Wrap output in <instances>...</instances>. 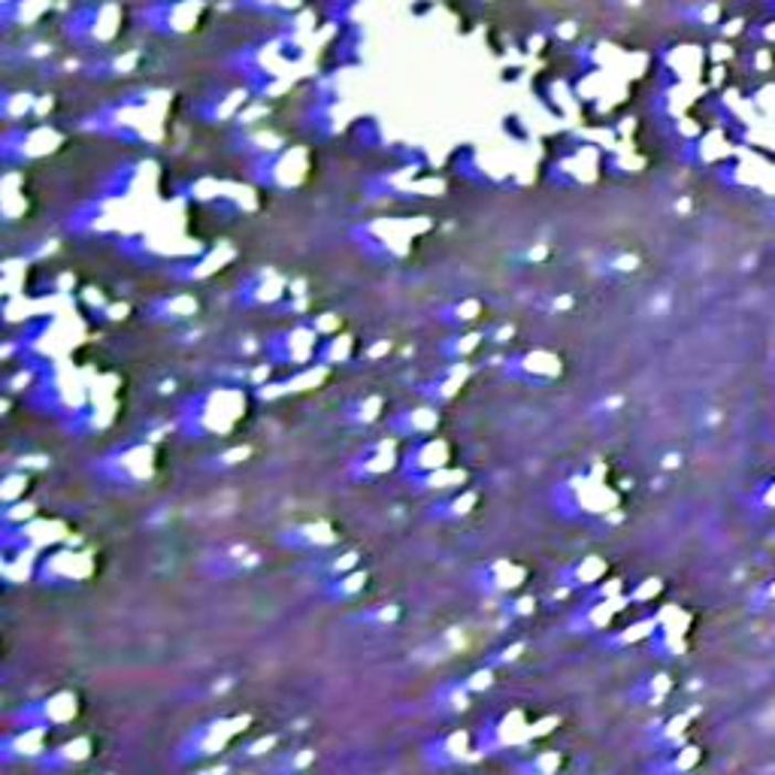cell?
Instances as JSON below:
<instances>
[{
    "instance_id": "6da1fadb",
    "label": "cell",
    "mask_w": 775,
    "mask_h": 775,
    "mask_svg": "<svg viewBox=\"0 0 775 775\" xmlns=\"http://www.w3.org/2000/svg\"><path fill=\"white\" fill-rule=\"evenodd\" d=\"M248 721H252L248 715H224L200 724V728L191 730L185 740L179 742L177 752H173V764L198 766L212 761V757H219V754H224L234 745L240 733H246Z\"/></svg>"
},
{
    "instance_id": "7a4b0ae2",
    "label": "cell",
    "mask_w": 775,
    "mask_h": 775,
    "mask_svg": "<svg viewBox=\"0 0 775 775\" xmlns=\"http://www.w3.org/2000/svg\"><path fill=\"white\" fill-rule=\"evenodd\" d=\"M537 736L533 721L521 709H509L485 721L476 730V757H493V754H524Z\"/></svg>"
},
{
    "instance_id": "3957f363",
    "label": "cell",
    "mask_w": 775,
    "mask_h": 775,
    "mask_svg": "<svg viewBox=\"0 0 775 775\" xmlns=\"http://www.w3.org/2000/svg\"><path fill=\"white\" fill-rule=\"evenodd\" d=\"M79 718V697L73 691H59L49 693L46 700H36V703L24 705L19 712V724L15 728H31V730H64L67 724H73Z\"/></svg>"
},
{
    "instance_id": "277c9868",
    "label": "cell",
    "mask_w": 775,
    "mask_h": 775,
    "mask_svg": "<svg viewBox=\"0 0 775 775\" xmlns=\"http://www.w3.org/2000/svg\"><path fill=\"white\" fill-rule=\"evenodd\" d=\"M473 757H476V733H470V730H452V733H443L424 745V764L431 769H443V773L458 769Z\"/></svg>"
},
{
    "instance_id": "5b68a950",
    "label": "cell",
    "mask_w": 775,
    "mask_h": 775,
    "mask_svg": "<svg viewBox=\"0 0 775 775\" xmlns=\"http://www.w3.org/2000/svg\"><path fill=\"white\" fill-rule=\"evenodd\" d=\"M92 754H95V740L92 736H76L71 742H61L55 749H46V754L31 766L40 775H61L71 773L76 766H83Z\"/></svg>"
},
{
    "instance_id": "8992f818",
    "label": "cell",
    "mask_w": 775,
    "mask_h": 775,
    "mask_svg": "<svg viewBox=\"0 0 775 775\" xmlns=\"http://www.w3.org/2000/svg\"><path fill=\"white\" fill-rule=\"evenodd\" d=\"M46 730H31V728H12L7 736H3V745H0V757L3 764H34L46 754Z\"/></svg>"
},
{
    "instance_id": "52a82bcc",
    "label": "cell",
    "mask_w": 775,
    "mask_h": 775,
    "mask_svg": "<svg viewBox=\"0 0 775 775\" xmlns=\"http://www.w3.org/2000/svg\"><path fill=\"white\" fill-rule=\"evenodd\" d=\"M703 764V752L691 745V742H681L676 749L655 754V761L648 766L651 775H693L697 766Z\"/></svg>"
},
{
    "instance_id": "ba28073f",
    "label": "cell",
    "mask_w": 775,
    "mask_h": 775,
    "mask_svg": "<svg viewBox=\"0 0 775 775\" xmlns=\"http://www.w3.org/2000/svg\"><path fill=\"white\" fill-rule=\"evenodd\" d=\"M564 766V754L554 749H542V752H524L518 754L512 775H558Z\"/></svg>"
},
{
    "instance_id": "9c48e42d",
    "label": "cell",
    "mask_w": 775,
    "mask_h": 775,
    "mask_svg": "<svg viewBox=\"0 0 775 775\" xmlns=\"http://www.w3.org/2000/svg\"><path fill=\"white\" fill-rule=\"evenodd\" d=\"M316 766V752L312 749H288L276 757L273 773L276 775H309V769Z\"/></svg>"
}]
</instances>
